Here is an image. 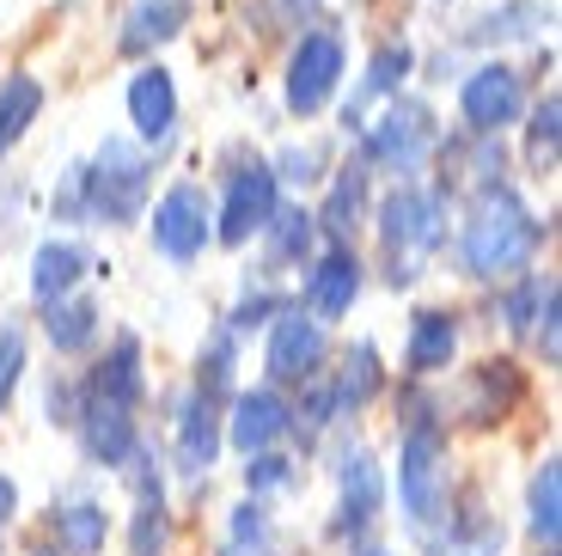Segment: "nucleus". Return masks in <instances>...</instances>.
Returning <instances> with one entry per match:
<instances>
[{
  "mask_svg": "<svg viewBox=\"0 0 562 556\" xmlns=\"http://www.w3.org/2000/svg\"><path fill=\"white\" fill-rule=\"evenodd\" d=\"M452 348H459V319L440 307L416 312V324H409V343H404V367L409 374H440V367L452 362Z\"/></svg>",
  "mask_w": 562,
  "mask_h": 556,
  "instance_id": "f3484780",
  "label": "nucleus"
},
{
  "mask_svg": "<svg viewBox=\"0 0 562 556\" xmlns=\"http://www.w3.org/2000/svg\"><path fill=\"white\" fill-rule=\"evenodd\" d=\"M428 147H435V116L422 104H392L380 123L367 129V159H380L392 171H416Z\"/></svg>",
  "mask_w": 562,
  "mask_h": 556,
  "instance_id": "1a4fd4ad",
  "label": "nucleus"
},
{
  "mask_svg": "<svg viewBox=\"0 0 562 556\" xmlns=\"http://www.w3.org/2000/svg\"><path fill=\"white\" fill-rule=\"evenodd\" d=\"M385 508V477L373 465V453H349L342 459V508H337V538H355L380 520Z\"/></svg>",
  "mask_w": 562,
  "mask_h": 556,
  "instance_id": "2eb2a0df",
  "label": "nucleus"
},
{
  "mask_svg": "<svg viewBox=\"0 0 562 556\" xmlns=\"http://www.w3.org/2000/svg\"><path fill=\"white\" fill-rule=\"evenodd\" d=\"M135 556H159L166 551V501H159V483L140 496V508H135Z\"/></svg>",
  "mask_w": 562,
  "mask_h": 556,
  "instance_id": "7c9ffc66",
  "label": "nucleus"
},
{
  "mask_svg": "<svg viewBox=\"0 0 562 556\" xmlns=\"http://www.w3.org/2000/svg\"><path fill=\"white\" fill-rule=\"evenodd\" d=\"M459 111H464V123L477 129V135H502V129H507V123H520V111H526L520 74L502 68V62H483L477 74H464Z\"/></svg>",
  "mask_w": 562,
  "mask_h": 556,
  "instance_id": "0eeeda50",
  "label": "nucleus"
},
{
  "mask_svg": "<svg viewBox=\"0 0 562 556\" xmlns=\"http://www.w3.org/2000/svg\"><path fill=\"white\" fill-rule=\"evenodd\" d=\"M342 68H349L342 43L330 37V31H306V37L294 43V56H288V111L318 116L324 104H330V92H337Z\"/></svg>",
  "mask_w": 562,
  "mask_h": 556,
  "instance_id": "39448f33",
  "label": "nucleus"
},
{
  "mask_svg": "<svg viewBox=\"0 0 562 556\" xmlns=\"http://www.w3.org/2000/svg\"><path fill=\"white\" fill-rule=\"evenodd\" d=\"M380 233H385V251H392V281H409L422 257L440 245V196H428V190L385 196Z\"/></svg>",
  "mask_w": 562,
  "mask_h": 556,
  "instance_id": "20e7f679",
  "label": "nucleus"
},
{
  "mask_svg": "<svg viewBox=\"0 0 562 556\" xmlns=\"http://www.w3.org/2000/svg\"><path fill=\"white\" fill-rule=\"evenodd\" d=\"M557 508H562V471H557V459H544L532 477V489H526V514H532V532L544 544H557V526H562Z\"/></svg>",
  "mask_w": 562,
  "mask_h": 556,
  "instance_id": "cd10ccee",
  "label": "nucleus"
},
{
  "mask_svg": "<svg viewBox=\"0 0 562 556\" xmlns=\"http://www.w3.org/2000/svg\"><path fill=\"white\" fill-rule=\"evenodd\" d=\"M221 453V416H214V398H190L183 403V422H178V471L202 477Z\"/></svg>",
  "mask_w": 562,
  "mask_h": 556,
  "instance_id": "6ab92c4d",
  "label": "nucleus"
},
{
  "mask_svg": "<svg viewBox=\"0 0 562 556\" xmlns=\"http://www.w3.org/2000/svg\"><path fill=\"white\" fill-rule=\"evenodd\" d=\"M324 355H330V336H324V324L312 319V312H281L276 324H269V355H263V367L276 379H318V367H324Z\"/></svg>",
  "mask_w": 562,
  "mask_h": 556,
  "instance_id": "6e6552de",
  "label": "nucleus"
},
{
  "mask_svg": "<svg viewBox=\"0 0 562 556\" xmlns=\"http://www.w3.org/2000/svg\"><path fill=\"white\" fill-rule=\"evenodd\" d=\"M183 19H190V0H135L128 31H123V49H128V56H140V49H154V43L178 37Z\"/></svg>",
  "mask_w": 562,
  "mask_h": 556,
  "instance_id": "412c9836",
  "label": "nucleus"
},
{
  "mask_svg": "<svg viewBox=\"0 0 562 556\" xmlns=\"http://www.w3.org/2000/svg\"><path fill=\"white\" fill-rule=\"evenodd\" d=\"M269 214H276V171L269 166H245L233 171V184H226V202H221V245H245L251 233H263Z\"/></svg>",
  "mask_w": 562,
  "mask_h": 556,
  "instance_id": "9d476101",
  "label": "nucleus"
},
{
  "mask_svg": "<svg viewBox=\"0 0 562 556\" xmlns=\"http://www.w3.org/2000/svg\"><path fill=\"white\" fill-rule=\"evenodd\" d=\"M99 336V300H49V343L56 355H80Z\"/></svg>",
  "mask_w": 562,
  "mask_h": 556,
  "instance_id": "b1692460",
  "label": "nucleus"
},
{
  "mask_svg": "<svg viewBox=\"0 0 562 556\" xmlns=\"http://www.w3.org/2000/svg\"><path fill=\"white\" fill-rule=\"evenodd\" d=\"M209 221H214L209 196H202L196 184H171L154 209V245L166 251L171 264H190V257H202V245L214 238Z\"/></svg>",
  "mask_w": 562,
  "mask_h": 556,
  "instance_id": "423d86ee",
  "label": "nucleus"
},
{
  "mask_svg": "<svg viewBox=\"0 0 562 556\" xmlns=\"http://www.w3.org/2000/svg\"><path fill=\"white\" fill-rule=\"evenodd\" d=\"M409 74V49L404 43H385L380 56H373V74H367V86H361V98H373V92H392L397 80Z\"/></svg>",
  "mask_w": 562,
  "mask_h": 556,
  "instance_id": "f704fd0d",
  "label": "nucleus"
},
{
  "mask_svg": "<svg viewBox=\"0 0 562 556\" xmlns=\"http://www.w3.org/2000/svg\"><path fill=\"white\" fill-rule=\"evenodd\" d=\"M361 209H367V171L349 166L337 178V190H330V202H324V214H312V221H318L330 238H349L355 226H361Z\"/></svg>",
  "mask_w": 562,
  "mask_h": 556,
  "instance_id": "393cba45",
  "label": "nucleus"
},
{
  "mask_svg": "<svg viewBox=\"0 0 562 556\" xmlns=\"http://www.w3.org/2000/svg\"><path fill=\"white\" fill-rule=\"evenodd\" d=\"M74 422H80L86 453H92L99 465H128V459H135V416H128L123 403L86 398L80 410H74Z\"/></svg>",
  "mask_w": 562,
  "mask_h": 556,
  "instance_id": "ddd939ff",
  "label": "nucleus"
},
{
  "mask_svg": "<svg viewBox=\"0 0 562 556\" xmlns=\"http://www.w3.org/2000/svg\"><path fill=\"white\" fill-rule=\"evenodd\" d=\"M233 386V336H214L209 348H202V374H196V391L202 398H221V391Z\"/></svg>",
  "mask_w": 562,
  "mask_h": 556,
  "instance_id": "2f4dec72",
  "label": "nucleus"
},
{
  "mask_svg": "<svg viewBox=\"0 0 562 556\" xmlns=\"http://www.w3.org/2000/svg\"><path fill=\"white\" fill-rule=\"evenodd\" d=\"M281 166H288L281 178H294V184H312V178H318V171H312V166H318V154H312V147H300V154H288Z\"/></svg>",
  "mask_w": 562,
  "mask_h": 556,
  "instance_id": "e433bc0d",
  "label": "nucleus"
},
{
  "mask_svg": "<svg viewBox=\"0 0 562 556\" xmlns=\"http://www.w3.org/2000/svg\"><path fill=\"white\" fill-rule=\"evenodd\" d=\"M37 111H43V86L31 80V74H13V80L0 86V154L25 141V129L37 123Z\"/></svg>",
  "mask_w": 562,
  "mask_h": 556,
  "instance_id": "5701e85b",
  "label": "nucleus"
},
{
  "mask_svg": "<svg viewBox=\"0 0 562 556\" xmlns=\"http://www.w3.org/2000/svg\"><path fill=\"white\" fill-rule=\"evenodd\" d=\"M385 386V374H380V348L373 343H355L349 348V362H342V374H337V410H361L367 398H373V391Z\"/></svg>",
  "mask_w": 562,
  "mask_h": 556,
  "instance_id": "a878e982",
  "label": "nucleus"
},
{
  "mask_svg": "<svg viewBox=\"0 0 562 556\" xmlns=\"http://www.w3.org/2000/svg\"><path fill=\"white\" fill-rule=\"evenodd\" d=\"M19 379H25V331H0V410L13 403V391H19Z\"/></svg>",
  "mask_w": 562,
  "mask_h": 556,
  "instance_id": "473e14b6",
  "label": "nucleus"
},
{
  "mask_svg": "<svg viewBox=\"0 0 562 556\" xmlns=\"http://www.w3.org/2000/svg\"><path fill=\"white\" fill-rule=\"evenodd\" d=\"M251 459L257 465H245V483H251V489H281L288 477H294V471H288V459H276V453H251Z\"/></svg>",
  "mask_w": 562,
  "mask_h": 556,
  "instance_id": "c9c22d12",
  "label": "nucleus"
},
{
  "mask_svg": "<svg viewBox=\"0 0 562 556\" xmlns=\"http://www.w3.org/2000/svg\"><path fill=\"white\" fill-rule=\"evenodd\" d=\"M263 233H276V257H306V251H312V233H318V221H312L306 209H276Z\"/></svg>",
  "mask_w": 562,
  "mask_h": 556,
  "instance_id": "c756f323",
  "label": "nucleus"
},
{
  "mask_svg": "<svg viewBox=\"0 0 562 556\" xmlns=\"http://www.w3.org/2000/svg\"><path fill=\"white\" fill-rule=\"evenodd\" d=\"M80 196L99 221H111V226L135 221L140 202H147V159L128 141H104L92 171H80Z\"/></svg>",
  "mask_w": 562,
  "mask_h": 556,
  "instance_id": "7ed1b4c3",
  "label": "nucleus"
},
{
  "mask_svg": "<svg viewBox=\"0 0 562 556\" xmlns=\"http://www.w3.org/2000/svg\"><path fill=\"white\" fill-rule=\"evenodd\" d=\"M221 556H276V526H269V514L257 501H239V508H233Z\"/></svg>",
  "mask_w": 562,
  "mask_h": 556,
  "instance_id": "bb28decb",
  "label": "nucleus"
},
{
  "mask_svg": "<svg viewBox=\"0 0 562 556\" xmlns=\"http://www.w3.org/2000/svg\"><path fill=\"white\" fill-rule=\"evenodd\" d=\"M538 238H544L538 214L526 209L507 184H490V190L477 196L471 221H464V245L459 251H464V269H471V276L495 281V276H520V269L532 264Z\"/></svg>",
  "mask_w": 562,
  "mask_h": 556,
  "instance_id": "f257e3e1",
  "label": "nucleus"
},
{
  "mask_svg": "<svg viewBox=\"0 0 562 556\" xmlns=\"http://www.w3.org/2000/svg\"><path fill=\"white\" fill-rule=\"evenodd\" d=\"M288 429H294V410H288L269 386L239 391V398H233V429H226V434H233V446H239L245 459H251V453H269Z\"/></svg>",
  "mask_w": 562,
  "mask_h": 556,
  "instance_id": "f8f14e48",
  "label": "nucleus"
},
{
  "mask_svg": "<svg viewBox=\"0 0 562 556\" xmlns=\"http://www.w3.org/2000/svg\"><path fill=\"white\" fill-rule=\"evenodd\" d=\"M526 379L514 362H483L471 367V379H464V416L471 422H502L514 403H520Z\"/></svg>",
  "mask_w": 562,
  "mask_h": 556,
  "instance_id": "dca6fc26",
  "label": "nucleus"
},
{
  "mask_svg": "<svg viewBox=\"0 0 562 556\" xmlns=\"http://www.w3.org/2000/svg\"><path fill=\"white\" fill-rule=\"evenodd\" d=\"M361 556H392V551H361Z\"/></svg>",
  "mask_w": 562,
  "mask_h": 556,
  "instance_id": "58836bf2",
  "label": "nucleus"
},
{
  "mask_svg": "<svg viewBox=\"0 0 562 556\" xmlns=\"http://www.w3.org/2000/svg\"><path fill=\"white\" fill-rule=\"evenodd\" d=\"M19 514V483L13 477H0V532H7V520Z\"/></svg>",
  "mask_w": 562,
  "mask_h": 556,
  "instance_id": "4c0bfd02",
  "label": "nucleus"
},
{
  "mask_svg": "<svg viewBox=\"0 0 562 556\" xmlns=\"http://www.w3.org/2000/svg\"><path fill=\"white\" fill-rule=\"evenodd\" d=\"M440 556H502V526L471 508V514H459V526L447 532V551Z\"/></svg>",
  "mask_w": 562,
  "mask_h": 556,
  "instance_id": "c85d7f7f",
  "label": "nucleus"
},
{
  "mask_svg": "<svg viewBox=\"0 0 562 556\" xmlns=\"http://www.w3.org/2000/svg\"><path fill=\"white\" fill-rule=\"evenodd\" d=\"M397 501L409 526H428L447 508V434L435 422H416L397 446Z\"/></svg>",
  "mask_w": 562,
  "mask_h": 556,
  "instance_id": "f03ea898",
  "label": "nucleus"
},
{
  "mask_svg": "<svg viewBox=\"0 0 562 556\" xmlns=\"http://www.w3.org/2000/svg\"><path fill=\"white\" fill-rule=\"evenodd\" d=\"M92 398H111L123 410L140 403V343L135 336H116V348L99 362V374H92Z\"/></svg>",
  "mask_w": 562,
  "mask_h": 556,
  "instance_id": "aec40b11",
  "label": "nucleus"
},
{
  "mask_svg": "<svg viewBox=\"0 0 562 556\" xmlns=\"http://www.w3.org/2000/svg\"><path fill=\"white\" fill-rule=\"evenodd\" d=\"M104 532H111V520H104L99 501H68V508H56V544L68 556H99Z\"/></svg>",
  "mask_w": 562,
  "mask_h": 556,
  "instance_id": "4be33fe9",
  "label": "nucleus"
},
{
  "mask_svg": "<svg viewBox=\"0 0 562 556\" xmlns=\"http://www.w3.org/2000/svg\"><path fill=\"white\" fill-rule=\"evenodd\" d=\"M355 293H361V264H355V251L349 245H337V251H324L318 264H312V276H306V312L312 319H342V312L355 307Z\"/></svg>",
  "mask_w": 562,
  "mask_h": 556,
  "instance_id": "9b49d317",
  "label": "nucleus"
},
{
  "mask_svg": "<svg viewBox=\"0 0 562 556\" xmlns=\"http://www.w3.org/2000/svg\"><path fill=\"white\" fill-rule=\"evenodd\" d=\"M128 123H135L140 141H166L178 129V86H171V74L159 62H147L128 80Z\"/></svg>",
  "mask_w": 562,
  "mask_h": 556,
  "instance_id": "4468645a",
  "label": "nucleus"
},
{
  "mask_svg": "<svg viewBox=\"0 0 562 556\" xmlns=\"http://www.w3.org/2000/svg\"><path fill=\"white\" fill-rule=\"evenodd\" d=\"M86 269H92V257H86L80 245L49 238V245H37V257H31V293H37L43 307H49V300H68Z\"/></svg>",
  "mask_w": 562,
  "mask_h": 556,
  "instance_id": "a211bd4d",
  "label": "nucleus"
},
{
  "mask_svg": "<svg viewBox=\"0 0 562 556\" xmlns=\"http://www.w3.org/2000/svg\"><path fill=\"white\" fill-rule=\"evenodd\" d=\"M557 123H562V98L550 92L532 111V159L538 166H557Z\"/></svg>",
  "mask_w": 562,
  "mask_h": 556,
  "instance_id": "72a5a7b5",
  "label": "nucleus"
}]
</instances>
